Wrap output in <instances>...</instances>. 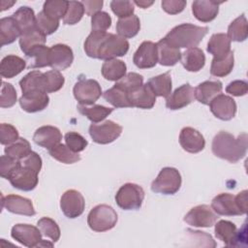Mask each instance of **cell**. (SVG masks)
Here are the masks:
<instances>
[{"label": "cell", "instance_id": "obj_6", "mask_svg": "<svg viewBox=\"0 0 248 248\" xmlns=\"http://www.w3.org/2000/svg\"><path fill=\"white\" fill-rule=\"evenodd\" d=\"M143 200L144 191L142 187L135 183H125L118 189L115 195L117 205L124 210L139 209Z\"/></svg>", "mask_w": 248, "mask_h": 248}, {"label": "cell", "instance_id": "obj_15", "mask_svg": "<svg viewBox=\"0 0 248 248\" xmlns=\"http://www.w3.org/2000/svg\"><path fill=\"white\" fill-rule=\"evenodd\" d=\"M134 64L140 69H150L158 63L157 46L150 41L142 42L133 56Z\"/></svg>", "mask_w": 248, "mask_h": 248}, {"label": "cell", "instance_id": "obj_24", "mask_svg": "<svg viewBox=\"0 0 248 248\" xmlns=\"http://www.w3.org/2000/svg\"><path fill=\"white\" fill-rule=\"evenodd\" d=\"M128 97L132 108L150 109L156 102V96L147 83L129 93Z\"/></svg>", "mask_w": 248, "mask_h": 248}, {"label": "cell", "instance_id": "obj_22", "mask_svg": "<svg viewBox=\"0 0 248 248\" xmlns=\"http://www.w3.org/2000/svg\"><path fill=\"white\" fill-rule=\"evenodd\" d=\"M62 140V134L57 127L46 125L38 128L34 135L33 140L37 145L44 148L50 149L60 143Z\"/></svg>", "mask_w": 248, "mask_h": 248}, {"label": "cell", "instance_id": "obj_14", "mask_svg": "<svg viewBox=\"0 0 248 248\" xmlns=\"http://www.w3.org/2000/svg\"><path fill=\"white\" fill-rule=\"evenodd\" d=\"M211 208L217 215L238 216L246 214L239 206L236 197L229 193L217 195L211 202Z\"/></svg>", "mask_w": 248, "mask_h": 248}, {"label": "cell", "instance_id": "obj_13", "mask_svg": "<svg viewBox=\"0 0 248 248\" xmlns=\"http://www.w3.org/2000/svg\"><path fill=\"white\" fill-rule=\"evenodd\" d=\"M12 237L26 247H39L42 239V232L38 227L29 224H16L12 228Z\"/></svg>", "mask_w": 248, "mask_h": 248}, {"label": "cell", "instance_id": "obj_58", "mask_svg": "<svg viewBox=\"0 0 248 248\" xmlns=\"http://www.w3.org/2000/svg\"><path fill=\"white\" fill-rule=\"evenodd\" d=\"M83 7H84V12L87 16H94L95 14H97L98 12H100V10L103 7L104 2L102 0H86V1H82Z\"/></svg>", "mask_w": 248, "mask_h": 248}, {"label": "cell", "instance_id": "obj_35", "mask_svg": "<svg viewBox=\"0 0 248 248\" xmlns=\"http://www.w3.org/2000/svg\"><path fill=\"white\" fill-rule=\"evenodd\" d=\"M140 29V18L136 15L119 18L116 22V32L122 38L130 39L135 37Z\"/></svg>", "mask_w": 248, "mask_h": 248}, {"label": "cell", "instance_id": "obj_53", "mask_svg": "<svg viewBox=\"0 0 248 248\" xmlns=\"http://www.w3.org/2000/svg\"><path fill=\"white\" fill-rule=\"evenodd\" d=\"M111 26V17L106 12H98L91 16V29L92 31H104Z\"/></svg>", "mask_w": 248, "mask_h": 248}, {"label": "cell", "instance_id": "obj_51", "mask_svg": "<svg viewBox=\"0 0 248 248\" xmlns=\"http://www.w3.org/2000/svg\"><path fill=\"white\" fill-rule=\"evenodd\" d=\"M65 141H66V145L73 150L74 152H80L83 151L87 144L88 141L78 133L77 132H68L65 134Z\"/></svg>", "mask_w": 248, "mask_h": 248}, {"label": "cell", "instance_id": "obj_8", "mask_svg": "<svg viewBox=\"0 0 248 248\" xmlns=\"http://www.w3.org/2000/svg\"><path fill=\"white\" fill-rule=\"evenodd\" d=\"M74 96L79 105H93L102 95V88L99 82L90 78H79L73 89Z\"/></svg>", "mask_w": 248, "mask_h": 248}, {"label": "cell", "instance_id": "obj_43", "mask_svg": "<svg viewBox=\"0 0 248 248\" xmlns=\"http://www.w3.org/2000/svg\"><path fill=\"white\" fill-rule=\"evenodd\" d=\"M27 57L30 58V64L28 66L30 69L49 66V48L45 45L32 49Z\"/></svg>", "mask_w": 248, "mask_h": 248}, {"label": "cell", "instance_id": "obj_54", "mask_svg": "<svg viewBox=\"0 0 248 248\" xmlns=\"http://www.w3.org/2000/svg\"><path fill=\"white\" fill-rule=\"evenodd\" d=\"M19 139L18 131L16 127L8 123L0 124V142L3 145H9Z\"/></svg>", "mask_w": 248, "mask_h": 248}, {"label": "cell", "instance_id": "obj_3", "mask_svg": "<svg viewBox=\"0 0 248 248\" xmlns=\"http://www.w3.org/2000/svg\"><path fill=\"white\" fill-rule=\"evenodd\" d=\"M208 32V27L183 23L173 27L164 38L170 46L181 48L196 47Z\"/></svg>", "mask_w": 248, "mask_h": 248}, {"label": "cell", "instance_id": "obj_16", "mask_svg": "<svg viewBox=\"0 0 248 248\" xmlns=\"http://www.w3.org/2000/svg\"><path fill=\"white\" fill-rule=\"evenodd\" d=\"M209 108L215 117L224 121L232 119L236 113L235 101L224 94H219L213 98L209 103Z\"/></svg>", "mask_w": 248, "mask_h": 248}, {"label": "cell", "instance_id": "obj_38", "mask_svg": "<svg viewBox=\"0 0 248 248\" xmlns=\"http://www.w3.org/2000/svg\"><path fill=\"white\" fill-rule=\"evenodd\" d=\"M227 36L231 41L243 42L248 36V24L244 15L236 17L228 27Z\"/></svg>", "mask_w": 248, "mask_h": 248}, {"label": "cell", "instance_id": "obj_47", "mask_svg": "<svg viewBox=\"0 0 248 248\" xmlns=\"http://www.w3.org/2000/svg\"><path fill=\"white\" fill-rule=\"evenodd\" d=\"M83 14H84V7L82 2L69 1L67 13L63 17V23L67 25H74L82 18Z\"/></svg>", "mask_w": 248, "mask_h": 248}, {"label": "cell", "instance_id": "obj_17", "mask_svg": "<svg viewBox=\"0 0 248 248\" xmlns=\"http://www.w3.org/2000/svg\"><path fill=\"white\" fill-rule=\"evenodd\" d=\"M74 61L72 48L64 44H57L49 48V67L63 71L69 68Z\"/></svg>", "mask_w": 248, "mask_h": 248}, {"label": "cell", "instance_id": "obj_49", "mask_svg": "<svg viewBox=\"0 0 248 248\" xmlns=\"http://www.w3.org/2000/svg\"><path fill=\"white\" fill-rule=\"evenodd\" d=\"M115 84L125 90L129 95V93L143 84V77L138 73H128L121 79L116 81Z\"/></svg>", "mask_w": 248, "mask_h": 248}, {"label": "cell", "instance_id": "obj_42", "mask_svg": "<svg viewBox=\"0 0 248 248\" xmlns=\"http://www.w3.org/2000/svg\"><path fill=\"white\" fill-rule=\"evenodd\" d=\"M5 155H8L16 160H22L27 157L31 152V145L29 141L24 138H19L16 141L9 144L4 149Z\"/></svg>", "mask_w": 248, "mask_h": 248}, {"label": "cell", "instance_id": "obj_19", "mask_svg": "<svg viewBox=\"0 0 248 248\" xmlns=\"http://www.w3.org/2000/svg\"><path fill=\"white\" fill-rule=\"evenodd\" d=\"M194 100L195 89L189 83H185L176 88L166 98V107L169 109L176 110L190 105Z\"/></svg>", "mask_w": 248, "mask_h": 248}, {"label": "cell", "instance_id": "obj_55", "mask_svg": "<svg viewBox=\"0 0 248 248\" xmlns=\"http://www.w3.org/2000/svg\"><path fill=\"white\" fill-rule=\"evenodd\" d=\"M20 165V161L16 160L8 155L1 156L0 162V174L3 178L9 179L16 168Z\"/></svg>", "mask_w": 248, "mask_h": 248}, {"label": "cell", "instance_id": "obj_60", "mask_svg": "<svg viewBox=\"0 0 248 248\" xmlns=\"http://www.w3.org/2000/svg\"><path fill=\"white\" fill-rule=\"evenodd\" d=\"M15 3H16V1H11V2H8V3H7V1H2L1 11H5L7 9H10V7H12Z\"/></svg>", "mask_w": 248, "mask_h": 248}, {"label": "cell", "instance_id": "obj_30", "mask_svg": "<svg viewBox=\"0 0 248 248\" xmlns=\"http://www.w3.org/2000/svg\"><path fill=\"white\" fill-rule=\"evenodd\" d=\"M21 31L13 16L3 17L0 19V40L1 46L14 43L20 38Z\"/></svg>", "mask_w": 248, "mask_h": 248}, {"label": "cell", "instance_id": "obj_20", "mask_svg": "<svg viewBox=\"0 0 248 248\" xmlns=\"http://www.w3.org/2000/svg\"><path fill=\"white\" fill-rule=\"evenodd\" d=\"M179 143L181 147L189 153H199L205 146L203 136L192 127H184L179 134Z\"/></svg>", "mask_w": 248, "mask_h": 248}, {"label": "cell", "instance_id": "obj_1", "mask_svg": "<svg viewBox=\"0 0 248 248\" xmlns=\"http://www.w3.org/2000/svg\"><path fill=\"white\" fill-rule=\"evenodd\" d=\"M129 50V42L116 34L104 31H91L84 42L87 56L102 60L124 56Z\"/></svg>", "mask_w": 248, "mask_h": 248}, {"label": "cell", "instance_id": "obj_48", "mask_svg": "<svg viewBox=\"0 0 248 248\" xmlns=\"http://www.w3.org/2000/svg\"><path fill=\"white\" fill-rule=\"evenodd\" d=\"M37 28L46 36L51 35L59 27V20L54 19L46 16L43 11H41L36 17Z\"/></svg>", "mask_w": 248, "mask_h": 248}, {"label": "cell", "instance_id": "obj_25", "mask_svg": "<svg viewBox=\"0 0 248 248\" xmlns=\"http://www.w3.org/2000/svg\"><path fill=\"white\" fill-rule=\"evenodd\" d=\"M222 82L219 80H205L195 88V99L203 105H209L211 100L221 94Z\"/></svg>", "mask_w": 248, "mask_h": 248}, {"label": "cell", "instance_id": "obj_40", "mask_svg": "<svg viewBox=\"0 0 248 248\" xmlns=\"http://www.w3.org/2000/svg\"><path fill=\"white\" fill-rule=\"evenodd\" d=\"M234 65V58L233 52L231 50L230 53L221 59L213 58L210 67V74L213 77L223 78L228 76L233 69Z\"/></svg>", "mask_w": 248, "mask_h": 248}, {"label": "cell", "instance_id": "obj_2", "mask_svg": "<svg viewBox=\"0 0 248 248\" xmlns=\"http://www.w3.org/2000/svg\"><path fill=\"white\" fill-rule=\"evenodd\" d=\"M212 153L230 163H236L247 152V134L242 133L237 138L226 131L215 135L211 144Z\"/></svg>", "mask_w": 248, "mask_h": 248}, {"label": "cell", "instance_id": "obj_23", "mask_svg": "<svg viewBox=\"0 0 248 248\" xmlns=\"http://www.w3.org/2000/svg\"><path fill=\"white\" fill-rule=\"evenodd\" d=\"M223 2L211 0H197L192 3V13L194 16L202 22H210L219 13V5Z\"/></svg>", "mask_w": 248, "mask_h": 248}, {"label": "cell", "instance_id": "obj_52", "mask_svg": "<svg viewBox=\"0 0 248 248\" xmlns=\"http://www.w3.org/2000/svg\"><path fill=\"white\" fill-rule=\"evenodd\" d=\"M110 9L113 12V14L117 16L119 18L128 17L134 15V11H135L134 2L132 1L113 0L110 2Z\"/></svg>", "mask_w": 248, "mask_h": 248}, {"label": "cell", "instance_id": "obj_7", "mask_svg": "<svg viewBox=\"0 0 248 248\" xmlns=\"http://www.w3.org/2000/svg\"><path fill=\"white\" fill-rule=\"evenodd\" d=\"M215 236L221 240L226 246H239L240 240L246 242V226L241 230L236 229V226L227 220H220L214 224Z\"/></svg>", "mask_w": 248, "mask_h": 248}, {"label": "cell", "instance_id": "obj_18", "mask_svg": "<svg viewBox=\"0 0 248 248\" xmlns=\"http://www.w3.org/2000/svg\"><path fill=\"white\" fill-rule=\"evenodd\" d=\"M2 208H6L9 212L14 214L25 216H34L36 214L31 200L18 195L2 197Z\"/></svg>", "mask_w": 248, "mask_h": 248}, {"label": "cell", "instance_id": "obj_36", "mask_svg": "<svg viewBox=\"0 0 248 248\" xmlns=\"http://www.w3.org/2000/svg\"><path fill=\"white\" fill-rule=\"evenodd\" d=\"M19 86L22 94L32 91L46 92L44 83V73L40 71H31L19 80Z\"/></svg>", "mask_w": 248, "mask_h": 248}, {"label": "cell", "instance_id": "obj_33", "mask_svg": "<svg viewBox=\"0 0 248 248\" xmlns=\"http://www.w3.org/2000/svg\"><path fill=\"white\" fill-rule=\"evenodd\" d=\"M127 71L126 64L119 59H110L106 60L102 65V75L107 80L118 81L121 79Z\"/></svg>", "mask_w": 248, "mask_h": 248}, {"label": "cell", "instance_id": "obj_50", "mask_svg": "<svg viewBox=\"0 0 248 248\" xmlns=\"http://www.w3.org/2000/svg\"><path fill=\"white\" fill-rule=\"evenodd\" d=\"M16 97L17 95L15 87L11 83L2 81L0 107L3 108L13 107L16 102Z\"/></svg>", "mask_w": 248, "mask_h": 248}, {"label": "cell", "instance_id": "obj_10", "mask_svg": "<svg viewBox=\"0 0 248 248\" xmlns=\"http://www.w3.org/2000/svg\"><path fill=\"white\" fill-rule=\"evenodd\" d=\"M39 172L34 169L21 164L13 172L9 181L11 185L21 191H32L36 188L39 182Z\"/></svg>", "mask_w": 248, "mask_h": 248}, {"label": "cell", "instance_id": "obj_4", "mask_svg": "<svg viewBox=\"0 0 248 248\" xmlns=\"http://www.w3.org/2000/svg\"><path fill=\"white\" fill-rule=\"evenodd\" d=\"M118 220L116 211L108 204H98L93 207L87 216L89 228L97 232H103L115 227Z\"/></svg>", "mask_w": 248, "mask_h": 248}, {"label": "cell", "instance_id": "obj_41", "mask_svg": "<svg viewBox=\"0 0 248 248\" xmlns=\"http://www.w3.org/2000/svg\"><path fill=\"white\" fill-rule=\"evenodd\" d=\"M48 153L53 159L63 164H74L80 160L78 153L74 152L63 143H58L54 147L48 149Z\"/></svg>", "mask_w": 248, "mask_h": 248}, {"label": "cell", "instance_id": "obj_39", "mask_svg": "<svg viewBox=\"0 0 248 248\" xmlns=\"http://www.w3.org/2000/svg\"><path fill=\"white\" fill-rule=\"evenodd\" d=\"M78 110L79 113L86 116L92 123H97L103 121L107 116H108L113 111V108L101 105H93L92 107L78 105Z\"/></svg>", "mask_w": 248, "mask_h": 248}, {"label": "cell", "instance_id": "obj_12", "mask_svg": "<svg viewBox=\"0 0 248 248\" xmlns=\"http://www.w3.org/2000/svg\"><path fill=\"white\" fill-rule=\"evenodd\" d=\"M60 208L66 217L75 219L80 216L84 211V198L80 192L70 189L62 195L60 199Z\"/></svg>", "mask_w": 248, "mask_h": 248}, {"label": "cell", "instance_id": "obj_57", "mask_svg": "<svg viewBox=\"0 0 248 248\" xmlns=\"http://www.w3.org/2000/svg\"><path fill=\"white\" fill-rule=\"evenodd\" d=\"M248 91V84L245 80H233L229 83V85L226 87V92L235 96L240 97L247 94Z\"/></svg>", "mask_w": 248, "mask_h": 248}, {"label": "cell", "instance_id": "obj_27", "mask_svg": "<svg viewBox=\"0 0 248 248\" xmlns=\"http://www.w3.org/2000/svg\"><path fill=\"white\" fill-rule=\"evenodd\" d=\"M207 51L216 59L227 56L231 51V40L227 34H213L207 43Z\"/></svg>", "mask_w": 248, "mask_h": 248}, {"label": "cell", "instance_id": "obj_37", "mask_svg": "<svg viewBox=\"0 0 248 248\" xmlns=\"http://www.w3.org/2000/svg\"><path fill=\"white\" fill-rule=\"evenodd\" d=\"M104 99L112 105L114 108H131L129 101L128 93L119 87L117 84H114L111 88L108 89L103 94Z\"/></svg>", "mask_w": 248, "mask_h": 248}, {"label": "cell", "instance_id": "obj_32", "mask_svg": "<svg viewBox=\"0 0 248 248\" xmlns=\"http://www.w3.org/2000/svg\"><path fill=\"white\" fill-rule=\"evenodd\" d=\"M16 21L21 35L36 28V16L34 11L28 6H21L12 16Z\"/></svg>", "mask_w": 248, "mask_h": 248}, {"label": "cell", "instance_id": "obj_28", "mask_svg": "<svg viewBox=\"0 0 248 248\" xmlns=\"http://www.w3.org/2000/svg\"><path fill=\"white\" fill-rule=\"evenodd\" d=\"M26 68V61L14 54L5 56L1 60L0 75L4 78H12L20 74Z\"/></svg>", "mask_w": 248, "mask_h": 248}, {"label": "cell", "instance_id": "obj_34", "mask_svg": "<svg viewBox=\"0 0 248 248\" xmlns=\"http://www.w3.org/2000/svg\"><path fill=\"white\" fill-rule=\"evenodd\" d=\"M147 85L151 88L156 97H169L171 93L172 87L170 72H167L149 78L147 81Z\"/></svg>", "mask_w": 248, "mask_h": 248}, {"label": "cell", "instance_id": "obj_21", "mask_svg": "<svg viewBox=\"0 0 248 248\" xmlns=\"http://www.w3.org/2000/svg\"><path fill=\"white\" fill-rule=\"evenodd\" d=\"M18 102L24 111L34 113L46 108L49 104V97L44 91H32L22 94Z\"/></svg>", "mask_w": 248, "mask_h": 248}, {"label": "cell", "instance_id": "obj_44", "mask_svg": "<svg viewBox=\"0 0 248 248\" xmlns=\"http://www.w3.org/2000/svg\"><path fill=\"white\" fill-rule=\"evenodd\" d=\"M69 1L48 0L44 3L43 12L51 18L59 20L64 17L68 10Z\"/></svg>", "mask_w": 248, "mask_h": 248}, {"label": "cell", "instance_id": "obj_31", "mask_svg": "<svg viewBox=\"0 0 248 248\" xmlns=\"http://www.w3.org/2000/svg\"><path fill=\"white\" fill-rule=\"evenodd\" d=\"M46 35H44L37 27L22 34L19 38V46L22 52L27 56L32 49L46 44Z\"/></svg>", "mask_w": 248, "mask_h": 248}, {"label": "cell", "instance_id": "obj_56", "mask_svg": "<svg viewBox=\"0 0 248 248\" xmlns=\"http://www.w3.org/2000/svg\"><path fill=\"white\" fill-rule=\"evenodd\" d=\"M186 4L187 2L183 0H164L161 3L162 9L170 15H176L181 13L184 10Z\"/></svg>", "mask_w": 248, "mask_h": 248}, {"label": "cell", "instance_id": "obj_45", "mask_svg": "<svg viewBox=\"0 0 248 248\" xmlns=\"http://www.w3.org/2000/svg\"><path fill=\"white\" fill-rule=\"evenodd\" d=\"M37 225L44 236L50 238L51 241L53 242H56L59 240L61 232H60L59 226L53 219L49 217H42L38 221Z\"/></svg>", "mask_w": 248, "mask_h": 248}, {"label": "cell", "instance_id": "obj_29", "mask_svg": "<svg viewBox=\"0 0 248 248\" xmlns=\"http://www.w3.org/2000/svg\"><path fill=\"white\" fill-rule=\"evenodd\" d=\"M182 66L189 72H199L205 64V55L199 47H191L181 53Z\"/></svg>", "mask_w": 248, "mask_h": 248}, {"label": "cell", "instance_id": "obj_59", "mask_svg": "<svg viewBox=\"0 0 248 248\" xmlns=\"http://www.w3.org/2000/svg\"><path fill=\"white\" fill-rule=\"evenodd\" d=\"M136 5H138L140 8H142V9H147L149 8L151 5H153V1H135L134 2Z\"/></svg>", "mask_w": 248, "mask_h": 248}, {"label": "cell", "instance_id": "obj_11", "mask_svg": "<svg viewBox=\"0 0 248 248\" xmlns=\"http://www.w3.org/2000/svg\"><path fill=\"white\" fill-rule=\"evenodd\" d=\"M218 219V215L207 204L197 205L189 210L184 216V222L193 227L210 228Z\"/></svg>", "mask_w": 248, "mask_h": 248}, {"label": "cell", "instance_id": "obj_5", "mask_svg": "<svg viewBox=\"0 0 248 248\" xmlns=\"http://www.w3.org/2000/svg\"><path fill=\"white\" fill-rule=\"evenodd\" d=\"M180 172L171 167L163 168L157 177L151 183V190L154 193L163 195H174L181 186Z\"/></svg>", "mask_w": 248, "mask_h": 248}, {"label": "cell", "instance_id": "obj_9", "mask_svg": "<svg viewBox=\"0 0 248 248\" xmlns=\"http://www.w3.org/2000/svg\"><path fill=\"white\" fill-rule=\"evenodd\" d=\"M122 130L119 124L111 120H106L100 124H91L89 127V135L94 142L108 144L118 139Z\"/></svg>", "mask_w": 248, "mask_h": 248}, {"label": "cell", "instance_id": "obj_26", "mask_svg": "<svg viewBox=\"0 0 248 248\" xmlns=\"http://www.w3.org/2000/svg\"><path fill=\"white\" fill-rule=\"evenodd\" d=\"M158 63L162 66H174L181 59L180 49L170 46L163 38L157 44Z\"/></svg>", "mask_w": 248, "mask_h": 248}, {"label": "cell", "instance_id": "obj_46", "mask_svg": "<svg viewBox=\"0 0 248 248\" xmlns=\"http://www.w3.org/2000/svg\"><path fill=\"white\" fill-rule=\"evenodd\" d=\"M64 82V77L57 70H51L44 73L45 91L46 93H52L60 90L63 87Z\"/></svg>", "mask_w": 248, "mask_h": 248}]
</instances>
